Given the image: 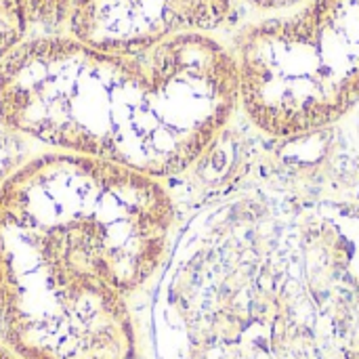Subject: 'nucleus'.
Masks as SVG:
<instances>
[{
  "mask_svg": "<svg viewBox=\"0 0 359 359\" xmlns=\"http://www.w3.org/2000/svg\"><path fill=\"white\" fill-rule=\"evenodd\" d=\"M29 11L25 0H0V65L25 42Z\"/></svg>",
  "mask_w": 359,
  "mask_h": 359,
  "instance_id": "obj_5",
  "label": "nucleus"
},
{
  "mask_svg": "<svg viewBox=\"0 0 359 359\" xmlns=\"http://www.w3.org/2000/svg\"><path fill=\"white\" fill-rule=\"evenodd\" d=\"M25 2L32 23L44 25L48 29H57L67 21L74 0H25Z\"/></svg>",
  "mask_w": 359,
  "mask_h": 359,
  "instance_id": "obj_6",
  "label": "nucleus"
},
{
  "mask_svg": "<svg viewBox=\"0 0 359 359\" xmlns=\"http://www.w3.org/2000/svg\"><path fill=\"white\" fill-rule=\"evenodd\" d=\"M4 359H17V358H15V355H13L11 351H8V353H6V358H4Z\"/></svg>",
  "mask_w": 359,
  "mask_h": 359,
  "instance_id": "obj_8",
  "label": "nucleus"
},
{
  "mask_svg": "<svg viewBox=\"0 0 359 359\" xmlns=\"http://www.w3.org/2000/svg\"><path fill=\"white\" fill-rule=\"evenodd\" d=\"M141 82L143 53H103L69 34L29 38L0 65V126L124 166Z\"/></svg>",
  "mask_w": 359,
  "mask_h": 359,
  "instance_id": "obj_2",
  "label": "nucleus"
},
{
  "mask_svg": "<svg viewBox=\"0 0 359 359\" xmlns=\"http://www.w3.org/2000/svg\"><path fill=\"white\" fill-rule=\"evenodd\" d=\"M0 343L17 359H139L126 297L93 255L2 208Z\"/></svg>",
  "mask_w": 359,
  "mask_h": 359,
  "instance_id": "obj_1",
  "label": "nucleus"
},
{
  "mask_svg": "<svg viewBox=\"0 0 359 359\" xmlns=\"http://www.w3.org/2000/svg\"><path fill=\"white\" fill-rule=\"evenodd\" d=\"M240 103L255 126L299 137L359 103V0H309L248 27L233 50Z\"/></svg>",
  "mask_w": 359,
  "mask_h": 359,
  "instance_id": "obj_3",
  "label": "nucleus"
},
{
  "mask_svg": "<svg viewBox=\"0 0 359 359\" xmlns=\"http://www.w3.org/2000/svg\"><path fill=\"white\" fill-rule=\"evenodd\" d=\"M6 353H8V349H6V347H4V345L0 343V359L6 358Z\"/></svg>",
  "mask_w": 359,
  "mask_h": 359,
  "instance_id": "obj_7",
  "label": "nucleus"
},
{
  "mask_svg": "<svg viewBox=\"0 0 359 359\" xmlns=\"http://www.w3.org/2000/svg\"><path fill=\"white\" fill-rule=\"evenodd\" d=\"M233 0H74L67 34L111 55H139L183 34L221 27Z\"/></svg>",
  "mask_w": 359,
  "mask_h": 359,
  "instance_id": "obj_4",
  "label": "nucleus"
}]
</instances>
